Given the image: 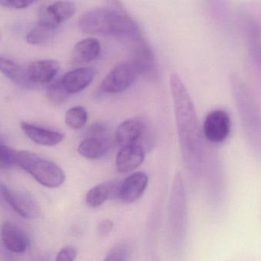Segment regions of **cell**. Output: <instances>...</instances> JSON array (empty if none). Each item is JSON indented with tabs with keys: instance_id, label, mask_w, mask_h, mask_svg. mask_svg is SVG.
<instances>
[{
	"instance_id": "cell-25",
	"label": "cell",
	"mask_w": 261,
	"mask_h": 261,
	"mask_svg": "<svg viewBox=\"0 0 261 261\" xmlns=\"http://www.w3.org/2000/svg\"><path fill=\"white\" fill-rule=\"evenodd\" d=\"M130 251L129 248L127 245H116L113 247L108 254L106 255V260L108 261H117V260H127L129 259Z\"/></svg>"
},
{
	"instance_id": "cell-18",
	"label": "cell",
	"mask_w": 261,
	"mask_h": 261,
	"mask_svg": "<svg viewBox=\"0 0 261 261\" xmlns=\"http://www.w3.org/2000/svg\"><path fill=\"white\" fill-rule=\"evenodd\" d=\"M0 72L6 78L23 87H33L28 77L27 69L0 55Z\"/></svg>"
},
{
	"instance_id": "cell-16",
	"label": "cell",
	"mask_w": 261,
	"mask_h": 261,
	"mask_svg": "<svg viewBox=\"0 0 261 261\" xmlns=\"http://www.w3.org/2000/svg\"><path fill=\"white\" fill-rule=\"evenodd\" d=\"M21 128L31 140L38 145L54 147L64 139V135L60 132L47 130L29 123H21Z\"/></svg>"
},
{
	"instance_id": "cell-21",
	"label": "cell",
	"mask_w": 261,
	"mask_h": 261,
	"mask_svg": "<svg viewBox=\"0 0 261 261\" xmlns=\"http://www.w3.org/2000/svg\"><path fill=\"white\" fill-rule=\"evenodd\" d=\"M88 113L84 107L77 106L67 110L65 115V123L73 130H80L87 124Z\"/></svg>"
},
{
	"instance_id": "cell-12",
	"label": "cell",
	"mask_w": 261,
	"mask_h": 261,
	"mask_svg": "<svg viewBox=\"0 0 261 261\" xmlns=\"http://www.w3.org/2000/svg\"><path fill=\"white\" fill-rule=\"evenodd\" d=\"M1 238L6 249L12 253L21 254L27 250L29 239L27 234L19 227L11 222H3L1 228Z\"/></svg>"
},
{
	"instance_id": "cell-14",
	"label": "cell",
	"mask_w": 261,
	"mask_h": 261,
	"mask_svg": "<svg viewBox=\"0 0 261 261\" xmlns=\"http://www.w3.org/2000/svg\"><path fill=\"white\" fill-rule=\"evenodd\" d=\"M59 69V63L55 60H40L32 63L28 67V77L34 85L45 84L53 81Z\"/></svg>"
},
{
	"instance_id": "cell-6",
	"label": "cell",
	"mask_w": 261,
	"mask_h": 261,
	"mask_svg": "<svg viewBox=\"0 0 261 261\" xmlns=\"http://www.w3.org/2000/svg\"><path fill=\"white\" fill-rule=\"evenodd\" d=\"M0 192L5 201L21 217L26 219H35L39 216V206L30 195L21 190L11 188L4 184L0 185Z\"/></svg>"
},
{
	"instance_id": "cell-9",
	"label": "cell",
	"mask_w": 261,
	"mask_h": 261,
	"mask_svg": "<svg viewBox=\"0 0 261 261\" xmlns=\"http://www.w3.org/2000/svg\"><path fill=\"white\" fill-rule=\"evenodd\" d=\"M231 130V121L226 112L216 110L210 112L203 125L205 138L215 144L223 142L228 137Z\"/></svg>"
},
{
	"instance_id": "cell-3",
	"label": "cell",
	"mask_w": 261,
	"mask_h": 261,
	"mask_svg": "<svg viewBox=\"0 0 261 261\" xmlns=\"http://www.w3.org/2000/svg\"><path fill=\"white\" fill-rule=\"evenodd\" d=\"M16 165L47 188H58L65 182V173L59 165L32 152H18Z\"/></svg>"
},
{
	"instance_id": "cell-13",
	"label": "cell",
	"mask_w": 261,
	"mask_h": 261,
	"mask_svg": "<svg viewBox=\"0 0 261 261\" xmlns=\"http://www.w3.org/2000/svg\"><path fill=\"white\" fill-rule=\"evenodd\" d=\"M144 147L139 145L122 147L116 158V170L120 173H130L144 162Z\"/></svg>"
},
{
	"instance_id": "cell-10",
	"label": "cell",
	"mask_w": 261,
	"mask_h": 261,
	"mask_svg": "<svg viewBox=\"0 0 261 261\" xmlns=\"http://www.w3.org/2000/svg\"><path fill=\"white\" fill-rule=\"evenodd\" d=\"M133 44L130 62L135 67L138 75H145L147 78L154 79L158 75V68L151 49L142 38Z\"/></svg>"
},
{
	"instance_id": "cell-24",
	"label": "cell",
	"mask_w": 261,
	"mask_h": 261,
	"mask_svg": "<svg viewBox=\"0 0 261 261\" xmlns=\"http://www.w3.org/2000/svg\"><path fill=\"white\" fill-rule=\"evenodd\" d=\"M18 152L0 142V170L16 165Z\"/></svg>"
},
{
	"instance_id": "cell-15",
	"label": "cell",
	"mask_w": 261,
	"mask_h": 261,
	"mask_svg": "<svg viewBox=\"0 0 261 261\" xmlns=\"http://www.w3.org/2000/svg\"><path fill=\"white\" fill-rule=\"evenodd\" d=\"M95 77L91 67H79L66 73L61 79V83L69 94L79 93L87 88Z\"/></svg>"
},
{
	"instance_id": "cell-8",
	"label": "cell",
	"mask_w": 261,
	"mask_h": 261,
	"mask_svg": "<svg viewBox=\"0 0 261 261\" xmlns=\"http://www.w3.org/2000/svg\"><path fill=\"white\" fill-rule=\"evenodd\" d=\"M242 21L248 55L254 70L261 78V24L251 16H245Z\"/></svg>"
},
{
	"instance_id": "cell-28",
	"label": "cell",
	"mask_w": 261,
	"mask_h": 261,
	"mask_svg": "<svg viewBox=\"0 0 261 261\" xmlns=\"http://www.w3.org/2000/svg\"><path fill=\"white\" fill-rule=\"evenodd\" d=\"M36 0H9V6L15 9H22L30 6Z\"/></svg>"
},
{
	"instance_id": "cell-4",
	"label": "cell",
	"mask_w": 261,
	"mask_h": 261,
	"mask_svg": "<svg viewBox=\"0 0 261 261\" xmlns=\"http://www.w3.org/2000/svg\"><path fill=\"white\" fill-rule=\"evenodd\" d=\"M148 124L142 118H130L123 121L116 131V139L121 147L139 145L145 148L149 139Z\"/></svg>"
},
{
	"instance_id": "cell-27",
	"label": "cell",
	"mask_w": 261,
	"mask_h": 261,
	"mask_svg": "<svg viewBox=\"0 0 261 261\" xmlns=\"http://www.w3.org/2000/svg\"><path fill=\"white\" fill-rule=\"evenodd\" d=\"M113 227H114V224L111 220L105 219V220L102 221L98 225V233L102 237H106L112 232Z\"/></svg>"
},
{
	"instance_id": "cell-11",
	"label": "cell",
	"mask_w": 261,
	"mask_h": 261,
	"mask_svg": "<svg viewBox=\"0 0 261 261\" xmlns=\"http://www.w3.org/2000/svg\"><path fill=\"white\" fill-rule=\"evenodd\" d=\"M148 182V176L145 173L137 172L132 173L118 187V196L124 203H132L144 194Z\"/></svg>"
},
{
	"instance_id": "cell-1",
	"label": "cell",
	"mask_w": 261,
	"mask_h": 261,
	"mask_svg": "<svg viewBox=\"0 0 261 261\" xmlns=\"http://www.w3.org/2000/svg\"><path fill=\"white\" fill-rule=\"evenodd\" d=\"M170 85L182 158L190 170L198 171L200 165L201 143L196 110L179 75H170Z\"/></svg>"
},
{
	"instance_id": "cell-7",
	"label": "cell",
	"mask_w": 261,
	"mask_h": 261,
	"mask_svg": "<svg viewBox=\"0 0 261 261\" xmlns=\"http://www.w3.org/2000/svg\"><path fill=\"white\" fill-rule=\"evenodd\" d=\"M76 10V5L73 2L59 0L41 8L38 14V24L56 29L60 25L70 19Z\"/></svg>"
},
{
	"instance_id": "cell-20",
	"label": "cell",
	"mask_w": 261,
	"mask_h": 261,
	"mask_svg": "<svg viewBox=\"0 0 261 261\" xmlns=\"http://www.w3.org/2000/svg\"><path fill=\"white\" fill-rule=\"evenodd\" d=\"M116 191V185L113 182L98 184L87 193L86 202L91 208H98L107 202Z\"/></svg>"
},
{
	"instance_id": "cell-23",
	"label": "cell",
	"mask_w": 261,
	"mask_h": 261,
	"mask_svg": "<svg viewBox=\"0 0 261 261\" xmlns=\"http://www.w3.org/2000/svg\"><path fill=\"white\" fill-rule=\"evenodd\" d=\"M69 96L70 94L67 93V90L63 86L61 79L50 84L47 89V97L54 104H63L65 102Z\"/></svg>"
},
{
	"instance_id": "cell-5",
	"label": "cell",
	"mask_w": 261,
	"mask_h": 261,
	"mask_svg": "<svg viewBox=\"0 0 261 261\" xmlns=\"http://www.w3.org/2000/svg\"><path fill=\"white\" fill-rule=\"evenodd\" d=\"M138 73L130 62L116 65L101 83L100 90L106 93H118L125 91L133 84Z\"/></svg>"
},
{
	"instance_id": "cell-26",
	"label": "cell",
	"mask_w": 261,
	"mask_h": 261,
	"mask_svg": "<svg viewBox=\"0 0 261 261\" xmlns=\"http://www.w3.org/2000/svg\"><path fill=\"white\" fill-rule=\"evenodd\" d=\"M77 256V251L73 246H67L62 248L57 255L56 260L73 261Z\"/></svg>"
},
{
	"instance_id": "cell-2",
	"label": "cell",
	"mask_w": 261,
	"mask_h": 261,
	"mask_svg": "<svg viewBox=\"0 0 261 261\" xmlns=\"http://www.w3.org/2000/svg\"><path fill=\"white\" fill-rule=\"evenodd\" d=\"M78 25L84 33L116 37L132 43L142 38L139 28L130 17L110 8L88 11L81 15Z\"/></svg>"
},
{
	"instance_id": "cell-17",
	"label": "cell",
	"mask_w": 261,
	"mask_h": 261,
	"mask_svg": "<svg viewBox=\"0 0 261 261\" xmlns=\"http://www.w3.org/2000/svg\"><path fill=\"white\" fill-rule=\"evenodd\" d=\"M101 45L96 38H87L81 40L72 49L70 59L74 64H84L96 59L99 55Z\"/></svg>"
},
{
	"instance_id": "cell-19",
	"label": "cell",
	"mask_w": 261,
	"mask_h": 261,
	"mask_svg": "<svg viewBox=\"0 0 261 261\" xmlns=\"http://www.w3.org/2000/svg\"><path fill=\"white\" fill-rule=\"evenodd\" d=\"M108 149V143L103 138L90 136L80 144L77 150L86 159H98L105 156Z\"/></svg>"
},
{
	"instance_id": "cell-22",
	"label": "cell",
	"mask_w": 261,
	"mask_h": 261,
	"mask_svg": "<svg viewBox=\"0 0 261 261\" xmlns=\"http://www.w3.org/2000/svg\"><path fill=\"white\" fill-rule=\"evenodd\" d=\"M55 31V29L38 24L28 33L26 41L29 44L34 45L45 44L53 37Z\"/></svg>"
}]
</instances>
